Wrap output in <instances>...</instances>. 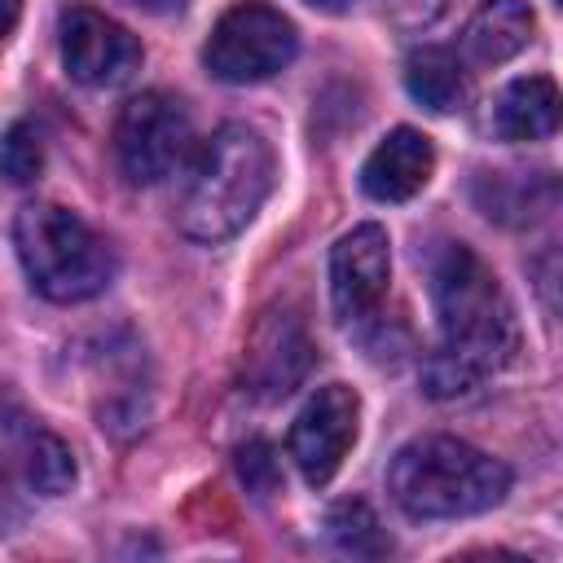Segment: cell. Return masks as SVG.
<instances>
[{"label":"cell","instance_id":"obj_1","mask_svg":"<svg viewBox=\"0 0 563 563\" xmlns=\"http://www.w3.org/2000/svg\"><path fill=\"white\" fill-rule=\"evenodd\" d=\"M431 299L440 343L422 361V391L453 400L493 378L519 347V325L493 268L462 242H449L431 264Z\"/></svg>","mask_w":563,"mask_h":563},{"label":"cell","instance_id":"obj_2","mask_svg":"<svg viewBox=\"0 0 563 563\" xmlns=\"http://www.w3.org/2000/svg\"><path fill=\"white\" fill-rule=\"evenodd\" d=\"M273 176H277L273 145L255 128L246 123L216 128L189 163V176L176 202L180 233L194 242H224L242 233L264 207Z\"/></svg>","mask_w":563,"mask_h":563},{"label":"cell","instance_id":"obj_3","mask_svg":"<svg viewBox=\"0 0 563 563\" xmlns=\"http://www.w3.org/2000/svg\"><path fill=\"white\" fill-rule=\"evenodd\" d=\"M387 488L409 519H466L510 493V471L457 435H422L391 457Z\"/></svg>","mask_w":563,"mask_h":563},{"label":"cell","instance_id":"obj_4","mask_svg":"<svg viewBox=\"0 0 563 563\" xmlns=\"http://www.w3.org/2000/svg\"><path fill=\"white\" fill-rule=\"evenodd\" d=\"M13 246L31 286L53 303H79L110 286L114 251L106 238L57 202H31L13 220Z\"/></svg>","mask_w":563,"mask_h":563},{"label":"cell","instance_id":"obj_5","mask_svg":"<svg viewBox=\"0 0 563 563\" xmlns=\"http://www.w3.org/2000/svg\"><path fill=\"white\" fill-rule=\"evenodd\" d=\"M299 53L295 22L264 4V0H238L220 13L202 44V62L220 84H260L286 70Z\"/></svg>","mask_w":563,"mask_h":563},{"label":"cell","instance_id":"obj_6","mask_svg":"<svg viewBox=\"0 0 563 563\" xmlns=\"http://www.w3.org/2000/svg\"><path fill=\"white\" fill-rule=\"evenodd\" d=\"M189 141H194L189 110L180 106V97L158 92V88L123 101L114 119V158L132 185L167 180L185 163Z\"/></svg>","mask_w":563,"mask_h":563},{"label":"cell","instance_id":"obj_7","mask_svg":"<svg viewBox=\"0 0 563 563\" xmlns=\"http://www.w3.org/2000/svg\"><path fill=\"white\" fill-rule=\"evenodd\" d=\"M312 365V339L295 308H268L246 334L242 352V391L255 400H282L303 383Z\"/></svg>","mask_w":563,"mask_h":563},{"label":"cell","instance_id":"obj_8","mask_svg":"<svg viewBox=\"0 0 563 563\" xmlns=\"http://www.w3.org/2000/svg\"><path fill=\"white\" fill-rule=\"evenodd\" d=\"M356 418H361V400L343 383L321 387L295 413L286 449H290V457H295V466L308 484H330L334 479V471L343 466V457L356 440Z\"/></svg>","mask_w":563,"mask_h":563},{"label":"cell","instance_id":"obj_9","mask_svg":"<svg viewBox=\"0 0 563 563\" xmlns=\"http://www.w3.org/2000/svg\"><path fill=\"white\" fill-rule=\"evenodd\" d=\"M57 35H62V66L84 88H114L132 79V70L141 66V40L97 9L84 4L66 9Z\"/></svg>","mask_w":563,"mask_h":563},{"label":"cell","instance_id":"obj_10","mask_svg":"<svg viewBox=\"0 0 563 563\" xmlns=\"http://www.w3.org/2000/svg\"><path fill=\"white\" fill-rule=\"evenodd\" d=\"M391 282V242L383 224H356L352 233H343L330 251V308L334 317L347 321H365Z\"/></svg>","mask_w":563,"mask_h":563},{"label":"cell","instance_id":"obj_11","mask_svg":"<svg viewBox=\"0 0 563 563\" xmlns=\"http://www.w3.org/2000/svg\"><path fill=\"white\" fill-rule=\"evenodd\" d=\"M431 172H435L431 141L418 128H391L361 163V189L374 202H405L431 180Z\"/></svg>","mask_w":563,"mask_h":563},{"label":"cell","instance_id":"obj_12","mask_svg":"<svg viewBox=\"0 0 563 563\" xmlns=\"http://www.w3.org/2000/svg\"><path fill=\"white\" fill-rule=\"evenodd\" d=\"M488 128L501 141H545L559 128V88L545 75H523L493 101Z\"/></svg>","mask_w":563,"mask_h":563},{"label":"cell","instance_id":"obj_13","mask_svg":"<svg viewBox=\"0 0 563 563\" xmlns=\"http://www.w3.org/2000/svg\"><path fill=\"white\" fill-rule=\"evenodd\" d=\"M532 26H537V18H532L528 0H484L466 22L462 48L471 62L497 66V62H510L532 40Z\"/></svg>","mask_w":563,"mask_h":563},{"label":"cell","instance_id":"obj_14","mask_svg":"<svg viewBox=\"0 0 563 563\" xmlns=\"http://www.w3.org/2000/svg\"><path fill=\"white\" fill-rule=\"evenodd\" d=\"M405 88L418 106H427L435 114H453L471 97V84H466V70H462L457 53H449L440 44L413 48L405 57Z\"/></svg>","mask_w":563,"mask_h":563},{"label":"cell","instance_id":"obj_15","mask_svg":"<svg viewBox=\"0 0 563 563\" xmlns=\"http://www.w3.org/2000/svg\"><path fill=\"white\" fill-rule=\"evenodd\" d=\"M537 194H554L550 176H523V172H484L475 180V202L488 220L501 224H523L537 220L550 202H537Z\"/></svg>","mask_w":563,"mask_h":563},{"label":"cell","instance_id":"obj_16","mask_svg":"<svg viewBox=\"0 0 563 563\" xmlns=\"http://www.w3.org/2000/svg\"><path fill=\"white\" fill-rule=\"evenodd\" d=\"M22 475H26V484H31L35 493L62 497V493H70V484H75V457H70V449H66L53 431L35 427V431L22 440Z\"/></svg>","mask_w":563,"mask_h":563},{"label":"cell","instance_id":"obj_17","mask_svg":"<svg viewBox=\"0 0 563 563\" xmlns=\"http://www.w3.org/2000/svg\"><path fill=\"white\" fill-rule=\"evenodd\" d=\"M325 528H330V541L343 550V554H356V559H378L391 550L378 515L369 510V501L361 497H347L339 501L330 515H325Z\"/></svg>","mask_w":563,"mask_h":563},{"label":"cell","instance_id":"obj_18","mask_svg":"<svg viewBox=\"0 0 563 563\" xmlns=\"http://www.w3.org/2000/svg\"><path fill=\"white\" fill-rule=\"evenodd\" d=\"M44 172V141L31 123H13L0 136V176L9 185H31Z\"/></svg>","mask_w":563,"mask_h":563},{"label":"cell","instance_id":"obj_19","mask_svg":"<svg viewBox=\"0 0 563 563\" xmlns=\"http://www.w3.org/2000/svg\"><path fill=\"white\" fill-rule=\"evenodd\" d=\"M238 475H242L246 493H255V497H268V493H277V484H282V471H277L273 444H264V440H246V444L238 449Z\"/></svg>","mask_w":563,"mask_h":563},{"label":"cell","instance_id":"obj_20","mask_svg":"<svg viewBox=\"0 0 563 563\" xmlns=\"http://www.w3.org/2000/svg\"><path fill=\"white\" fill-rule=\"evenodd\" d=\"M449 0H383V13L396 22V26H427L444 13Z\"/></svg>","mask_w":563,"mask_h":563},{"label":"cell","instance_id":"obj_21","mask_svg":"<svg viewBox=\"0 0 563 563\" xmlns=\"http://www.w3.org/2000/svg\"><path fill=\"white\" fill-rule=\"evenodd\" d=\"M18 13H22V0H0V40L18 26Z\"/></svg>","mask_w":563,"mask_h":563},{"label":"cell","instance_id":"obj_22","mask_svg":"<svg viewBox=\"0 0 563 563\" xmlns=\"http://www.w3.org/2000/svg\"><path fill=\"white\" fill-rule=\"evenodd\" d=\"M136 9H145V13H176L185 0H132Z\"/></svg>","mask_w":563,"mask_h":563},{"label":"cell","instance_id":"obj_23","mask_svg":"<svg viewBox=\"0 0 563 563\" xmlns=\"http://www.w3.org/2000/svg\"><path fill=\"white\" fill-rule=\"evenodd\" d=\"M303 4H312V9H325V13H339L347 0H303Z\"/></svg>","mask_w":563,"mask_h":563}]
</instances>
